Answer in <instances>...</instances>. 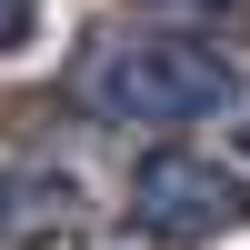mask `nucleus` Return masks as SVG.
<instances>
[{
	"mask_svg": "<svg viewBox=\"0 0 250 250\" xmlns=\"http://www.w3.org/2000/svg\"><path fill=\"white\" fill-rule=\"evenodd\" d=\"M70 90H80V110L120 120V130H190V120L240 110V60L220 40H200L190 20H170V30H110L70 70Z\"/></svg>",
	"mask_w": 250,
	"mask_h": 250,
	"instance_id": "obj_1",
	"label": "nucleus"
},
{
	"mask_svg": "<svg viewBox=\"0 0 250 250\" xmlns=\"http://www.w3.org/2000/svg\"><path fill=\"white\" fill-rule=\"evenodd\" d=\"M240 220H250V180L200 160V150H150L130 170V230L140 240L190 250V240H230Z\"/></svg>",
	"mask_w": 250,
	"mask_h": 250,
	"instance_id": "obj_2",
	"label": "nucleus"
},
{
	"mask_svg": "<svg viewBox=\"0 0 250 250\" xmlns=\"http://www.w3.org/2000/svg\"><path fill=\"white\" fill-rule=\"evenodd\" d=\"M90 220V190L50 160H0V250H50Z\"/></svg>",
	"mask_w": 250,
	"mask_h": 250,
	"instance_id": "obj_3",
	"label": "nucleus"
},
{
	"mask_svg": "<svg viewBox=\"0 0 250 250\" xmlns=\"http://www.w3.org/2000/svg\"><path fill=\"white\" fill-rule=\"evenodd\" d=\"M40 40V0H0V60H20Z\"/></svg>",
	"mask_w": 250,
	"mask_h": 250,
	"instance_id": "obj_4",
	"label": "nucleus"
},
{
	"mask_svg": "<svg viewBox=\"0 0 250 250\" xmlns=\"http://www.w3.org/2000/svg\"><path fill=\"white\" fill-rule=\"evenodd\" d=\"M170 10H250V0H170Z\"/></svg>",
	"mask_w": 250,
	"mask_h": 250,
	"instance_id": "obj_5",
	"label": "nucleus"
},
{
	"mask_svg": "<svg viewBox=\"0 0 250 250\" xmlns=\"http://www.w3.org/2000/svg\"><path fill=\"white\" fill-rule=\"evenodd\" d=\"M240 150H250V120H240Z\"/></svg>",
	"mask_w": 250,
	"mask_h": 250,
	"instance_id": "obj_6",
	"label": "nucleus"
}]
</instances>
